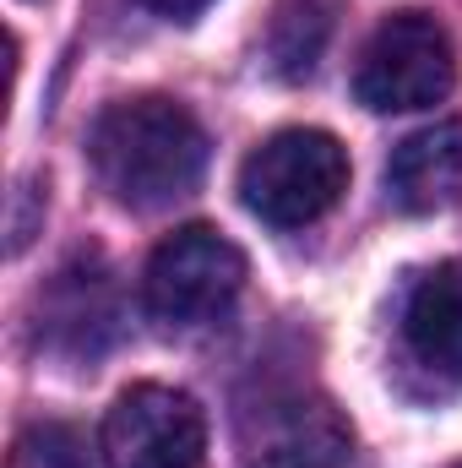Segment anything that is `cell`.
Returning a JSON list of instances; mask_svg holds the SVG:
<instances>
[{
    "label": "cell",
    "instance_id": "8fae6325",
    "mask_svg": "<svg viewBox=\"0 0 462 468\" xmlns=\"http://www.w3.org/2000/svg\"><path fill=\"white\" fill-rule=\"evenodd\" d=\"M22 458L33 468H88L82 436L66 431V425H33L27 441H22Z\"/></svg>",
    "mask_w": 462,
    "mask_h": 468
},
{
    "label": "cell",
    "instance_id": "7c38bea8",
    "mask_svg": "<svg viewBox=\"0 0 462 468\" xmlns=\"http://www.w3.org/2000/svg\"><path fill=\"white\" fill-rule=\"evenodd\" d=\"M147 11H158V16H174V22H191V16H202L213 0H142Z\"/></svg>",
    "mask_w": 462,
    "mask_h": 468
},
{
    "label": "cell",
    "instance_id": "3957f363",
    "mask_svg": "<svg viewBox=\"0 0 462 468\" xmlns=\"http://www.w3.org/2000/svg\"><path fill=\"white\" fill-rule=\"evenodd\" d=\"M452 82H457V49L430 11L386 16L353 66V99L375 115L430 110L452 93Z\"/></svg>",
    "mask_w": 462,
    "mask_h": 468
},
{
    "label": "cell",
    "instance_id": "8992f818",
    "mask_svg": "<svg viewBox=\"0 0 462 468\" xmlns=\"http://www.w3.org/2000/svg\"><path fill=\"white\" fill-rule=\"evenodd\" d=\"M99 452L110 468H202L207 458V414L180 387H125L104 414Z\"/></svg>",
    "mask_w": 462,
    "mask_h": 468
},
{
    "label": "cell",
    "instance_id": "52a82bcc",
    "mask_svg": "<svg viewBox=\"0 0 462 468\" xmlns=\"http://www.w3.org/2000/svg\"><path fill=\"white\" fill-rule=\"evenodd\" d=\"M397 349L430 392L462 387V256L425 267L397 311Z\"/></svg>",
    "mask_w": 462,
    "mask_h": 468
},
{
    "label": "cell",
    "instance_id": "7a4b0ae2",
    "mask_svg": "<svg viewBox=\"0 0 462 468\" xmlns=\"http://www.w3.org/2000/svg\"><path fill=\"white\" fill-rule=\"evenodd\" d=\"M343 191L348 147L316 125L278 131L239 164V197L272 229H305V224L327 218L343 202Z\"/></svg>",
    "mask_w": 462,
    "mask_h": 468
},
{
    "label": "cell",
    "instance_id": "ba28073f",
    "mask_svg": "<svg viewBox=\"0 0 462 468\" xmlns=\"http://www.w3.org/2000/svg\"><path fill=\"white\" fill-rule=\"evenodd\" d=\"M115 278L99 256L66 261L49 289H38V344L66 359H99L115 338Z\"/></svg>",
    "mask_w": 462,
    "mask_h": 468
},
{
    "label": "cell",
    "instance_id": "9c48e42d",
    "mask_svg": "<svg viewBox=\"0 0 462 468\" xmlns=\"http://www.w3.org/2000/svg\"><path fill=\"white\" fill-rule=\"evenodd\" d=\"M386 191L403 213H446L462 202V120H436L397 142L386 164Z\"/></svg>",
    "mask_w": 462,
    "mask_h": 468
},
{
    "label": "cell",
    "instance_id": "277c9868",
    "mask_svg": "<svg viewBox=\"0 0 462 468\" xmlns=\"http://www.w3.org/2000/svg\"><path fill=\"white\" fill-rule=\"evenodd\" d=\"M353 431L316 387L272 381L239 409V468H348Z\"/></svg>",
    "mask_w": 462,
    "mask_h": 468
},
{
    "label": "cell",
    "instance_id": "4fadbf2b",
    "mask_svg": "<svg viewBox=\"0 0 462 468\" xmlns=\"http://www.w3.org/2000/svg\"><path fill=\"white\" fill-rule=\"evenodd\" d=\"M452 468H462V463H452Z\"/></svg>",
    "mask_w": 462,
    "mask_h": 468
},
{
    "label": "cell",
    "instance_id": "30bf717a",
    "mask_svg": "<svg viewBox=\"0 0 462 468\" xmlns=\"http://www.w3.org/2000/svg\"><path fill=\"white\" fill-rule=\"evenodd\" d=\"M327 33H332L327 0H283V11L272 16V38H267L278 77H310L327 49Z\"/></svg>",
    "mask_w": 462,
    "mask_h": 468
},
{
    "label": "cell",
    "instance_id": "5b68a950",
    "mask_svg": "<svg viewBox=\"0 0 462 468\" xmlns=\"http://www.w3.org/2000/svg\"><path fill=\"white\" fill-rule=\"evenodd\" d=\"M245 289V256L207 224L174 229L147 261L142 300L147 316L163 327H207L229 311Z\"/></svg>",
    "mask_w": 462,
    "mask_h": 468
},
{
    "label": "cell",
    "instance_id": "6da1fadb",
    "mask_svg": "<svg viewBox=\"0 0 462 468\" xmlns=\"http://www.w3.org/2000/svg\"><path fill=\"white\" fill-rule=\"evenodd\" d=\"M88 158L104 191L125 207H169L196 191L207 169V131L174 99H120L88 131Z\"/></svg>",
    "mask_w": 462,
    "mask_h": 468
}]
</instances>
